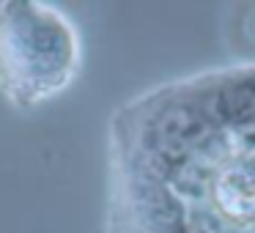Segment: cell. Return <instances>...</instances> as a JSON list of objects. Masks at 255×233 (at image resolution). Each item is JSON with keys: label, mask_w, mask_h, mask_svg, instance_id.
<instances>
[{"label": "cell", "mask_w": 255, "mask_h": 233, "mask_svg": "<svg viewBox=\"0 0 255 233\" xmlns=\"http://www.w3.org/2000/svg\"><path fill=\"white\" fill-rule=\"evenodd\" d=\"M217 200L236 220L255 217V162H239L217 181Z\"/></svg>", "instance_id": "6da1fadb"}]
</instances>
